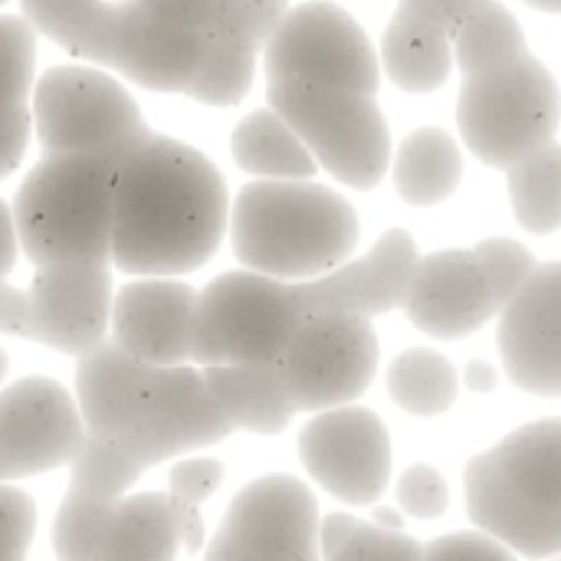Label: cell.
I'll return each instance as SVG.
<instances>
[{
  "label": "cell",
  "mask_w": 561,
  "mask_h": 561,
  "mask_svg": "<svg viewBox=\"0 0 561 561\" xmlns=\"http://www.w3.org/2000/svg\"><path fill=\"white\" fill-rule=\"evenodd\" d=\"M319 552L332 561H417L424 549L401 529L332 513L319 526Z\"/></svg>",
  "instance_id": "cell-30"
},
{
  "label": "cell",
  "mask_w": 561,
  "mask_h": 561,
  "mask_svg": "<svg viewBox=\"0 0 561 561\" xmlns=\"http://www.w3.org/2000/svg\"><path fill=\"white\" fill-rule=\"evenodd\" d=\"M302 319L296 279L243 266L220 273L197 293L194 365H273Z\"/></svg>",
  "instance_id": "cell-8"
},
{
  "label": "cell",
  "mask_w": 561,
  "mask_h": 561,
  "mask_svg": "<svg viewBox=\"0 0 561 561\" xmlns=\"http://www.w3.org/2000/svg\"><path fill=\"white\" fill-rule=\"evenodd\" d=\"M7 3H10V0H0V10H3V7H7Z\"/></svg>",
  "instance_id": "cell-44"
},
{
  "label": "cell",
  "mask_w": 561,
  "mask_h": 561,
  "mask_svg": "<svg viewBox=\"0 0 561 561\" xmlns=\"http://www.w3.org/2000/svg\"><path fill=\"white\" fill-rule=\"evenodd\" d=\"M85 437L76 398L46 375L0 385V483L66 470Z\"/></svg>",
  "instance_id": "cell-14"
},
{
  "label": "cell",
  "mask_w": 561,
  "mask_h": 561,
  "mask_svg": "<svg viewBox=\"0 0 561 561\" xmlns=\"http://www.w3.org/2000/svg\"><path fill=\"white\" fill-rule=\"evenodd\" d=\"M401 306L408 319L434 339H463L500 316L496 293L473 247L421 256Z\"/></svg>",
  "instance_id": "cell-18"
},
{
  "label": "cell",
  "mask_w": 561,
  "mask_h": 561,
  "mask_svg": "<svg viewBox=\"0 0 561 561\" xmlns=\"http://www.w3.org/2000/svg\"><path fill=\"white\" fill-rule=\"evenodd\" d=\"M230 151L237 168L253 178H312L319 171L296 128L270 105L237 122Z\"/></svg>",
  "instance_id": "cell-26"
},
{
  "label": "cell",
  "mask_w": 561,
  "mask_h": 561,
  "mask_svg": "<svg viewBox=\"0 0 561 561\" xmlns=\"http://www.w3.org/2000/svg\"><path fill=\"white\" fill-rule=\"evenodd\" d=\"M319 503L289 473H266L247 483L227 506L207 556L214 561H316Z\"/></svg>",
  "instance_id": "cell-12"
},
{
  "label": "cell",
  "mask_w": 561,
  "mask_h": 561,
  "mask_svg": "<svg viewBox=\"0 0 561 561\" xmlns=\"http://www.w3.org/2000/svg\"><path fill=\"white\" fill-rule=\"evenodd\" d=\"M391 171L404 204L434 207L460 187L463 154L444 128H417L401 141Z\"/></svg>",
  "instance_id": "cell-25"
},
{
  "label": "cell",
  "mask_w": 561,
  "mask_h": 561,
  "mask_svg": "<svg viewBox=\"0 0 561 561\" xmlns=\"http://www.w3.org/2000/svg\"><path fill=\"white\" fill-rule=\"evenodd\" d=\"M263 72L270 79L342 85L378 92L381 59L362 23L332 0L286 7L263 46Z\"/></svg>",
  "instance_id": "cell-10"
},
{
  "label": "cell",
  "mask_w": 561,
  "mask_h": 561,
  "mask_svg": "<svg viewBox=\"0 0 561 561\" xmlns=\"http://www.w3.org/2000/svg\"><path fill=\"white\" fill-rule=\"evenodd\" d=\"M112 506L115 500H95L66 490L53 516V533H49L53 556L62 561H99Z\"/></svg>",
  "instance_id": "cell-32"
},
{
  "label": "cell",
  "mask_w": 561,
  "mask_h": 561,
  "mask_svg": "<svg viewBox=\"0 0 561 561\" xmlns=\"http://www.w3.org/2000/svg\"><path fill=\"white\" fill-rule=\"evenodd\" d=\"M36 36L23 13H0V181L20 168L33 135Z\"/></svg>",
  "instance_id": "cell-23"
},
{
  "label": "cell",
  "mask_w": 561,
  "mask_h": 561,
  "mask_svg": "<svg viewBox=\"0 0 561 561\" xmlns=\"http://www.w3.org/2000/svg\"><path fill=\"white\" fill-rule=\"evenodd\" d=\"M526 3L536 10H546V13H561V0H526Z\"/></svg>",
  "instance_id": "cell-41"
},
{
  "label": "cell",
  "mask_w": 561,
  "mask_h": 561,
  "mask_svg": "<svg viewBox=\"0 0 561 561\" xmlns=\"http://www.w3.org/2000/svg\"><path fill=\"white\" fill-rule=\"evenodd\" d=\"M463 385H467L470 391H477V394H486V391H496L500 375H496V368L486 365V362H470V365L463 368Z\"/></svg>",
  "instance_id": "cell-39"
},
{
  "label": "cell",
  "mask_w": 561,
  "mask_h": 561,
  "mask_svg": "<svg viewBox=\"0 0 561 561\" xmlns=\"http://www.w3.org/2000/svg\"><path fill=\"white\" fill-rule=\"evenodd\" d=\"M66 470H69V490L95 500H118L131 493V486L148 473V467L138 463L122 444L92 434L82 437Z\"/></svg>",
  "instance_id": "cell-31"
},
{
  "label": "cell",
  "mask_w": 561,
  "mask_h": 561,
  "mask_svg": "<svg viewBox=\"0 0 561 561\" xmlns=\"http://www.w3.org/2000/svg\"><path fill=\"white\" fill-rule=\"evenodd\" d=\"M470 519L526 559L561 556V417L533 421L463 470Z\"/></svg>",
  "instance_id": "cell-3"
},
{
  "label": "cell",
  "mask_w": 561,
  "mask_h": 561,
  "mask_svg": "<svg viewBox=\"0 0 561 561\" xmlns=\"http://www.w3.org/2000/svg\"><path fill=\"white\" fill-rule=\"evenodd\" d=\"M197 289L184 276H131L112 296L108 339L148 365L194 362Z\"/></svg>",
  "instance_id": "cell-17"
},
{
  "label": "cell",
  "mask_w": 561,
  "mask_h": 561,
  "mask_svg": "<svg viewBox=\"0 0 561 561\" xmlns=\"http://www.w3.org/2000/svg\"><path fill=\"white\" fill-rule=\"evenodd\" d=\"M230 243L243 270L309 279L345 263L358 240L355 207L312 178H256L230 201Z\"/></svg>",
  "instance_id": "cell-2"
},
{
  "label": "cell",
  "mask_w": 561,
  "mask_h": 561,
  "mask_svg": "<svg viewBox=\"0 0 561 561\" xmlns=\"http://www.w3.org/2000/svg\"><path fill=\"white\" fill-rule=\"evenodd\" d=\"M112 181L115 158L43 154L10 204L20 253L33 266H112Z\"/></svg>",
  "instance_id": "cell-4"
},
{
  "label": "cell",
  "mask_w": 561,
  "mask_h": 561,
  "mask_svg": "<svg viewBox=\"0 0 561 561\" xmlns=\"http://www.w3.org/2000/svg\"><path fill=\"white\" fill-rule=\"evenodd\" d=\"M26 286H0V335H13L49 352L79 358L108 339L112 266L59 263L33 266Z\"/></svg>",
  "instance_id": "cell-9"
},
{
  "label": "cell",
  "mask_w": 561,
  "mask_h": 561,
  "mask_svg": "<svg viewBox=\"0 0 561 561\" xmlns=\"http://www.w3.org/2000/svg\"><path fill=\"white\" fill-rule=\"evenodd\" d=\"M513 552L493 539L490 533H450V536H440L434 539L427 549H424V559L437 561H503L510 559Z\"/></svg>",
  "instance_id": "cell-37"
},
{
  "label": "cell",
  "mask_w": 561,
  "mask_h": 561,
  "mask_svg": "<svg viewBox=\"0 0 561 561\" xmlns=\"http://www.w3.org/2000/svg\"><path fill=\"white\" fill-rule=\"evenodd\" d=\"M483 0H398L381 39V66L404 92H434L450 79L454 39Z\"/></svg>",
  "instance_id": "cell-20"
},
{
  "label": "cell",
  "mask_w": 561,
  "mask_h": 561,
  "mask_svg": "<svg viewBox=\"0 0 561 561\" xmlns=\"http://www.w3.org/2000/svg\"><path fill=\"white\" fill-rule=\"evenodd\" d=\"M270 3H283V7H289V0H270Z\"/></svg>",
  "instance_id": "cell-43"
},
{
  "label": "cell",
  "mask_w": 561,
  "mask_h": 561,
  "mask_svg": "<svg viewBox=\"0 0 561 561\" xmlns=\"http://www.w3.org/2000/svg\"><path fill=\"white\" fill-rule=\"evenodd\" d=\"M421 253L408 230H388L365 256L345 260L329 273L296 279L306 316L319 312H355V316H388L404 302L408 279Z\"/></svg>",
  "instance_id": "cell-19"
},
{
  "label": "cell",
  "mask_w": 561,
  "mask_h": 561,
  "mask_svg": "<svg viewBox=\"0 0 561 561\" xmlns=\"http://www.w3.org/2000/svg\"><path fill=\"white\" fill-rule=\"evenodd\" d=\"M306 473L345 506H375L391 483V437L385 421L358 404L316 411L299 434Z\"/></svg>",
  "instance_id": "cell-13"
},
{
  "label": "cell",
  "mask_w": 561,
  "mask_h": 561,
  "mask_svg": "<svg viewBox=\"0 0 561 561\" xmlns=\"http://www.w3.org/2000/svg\"><path fill=\"white\" fill-rule=\"evenodd\" d=\"M233 434V424L224 417L214 401L204 368L187 365H161L154 378V391L138 427L115 440L148 470L168 463L174 457H187L207 450Z\"/></svg>",
  "instance_id": "cell-15"
},
{
  "label": "cell",
  "mask_w": 561,
  "mask_h": 561,
  "mask_svg": "<svg viewBox=\"0 0 561 561\" xmlns=\"http://www.w3.org/2000/svg\"><path fill=\"white\" fill-rule=\"evenodd\" d=\"M161 365L128 355L118 342L105 339L76 358L72 398L85 434L102 440L128 437L148 411Z\"/></svg>",
  "instance_id": "cell-21"
},
{
  "label": "cell",
  "mask_w": 561,
  "mask_h": 561,
  "mask_svg": "<svg viewBox=\"0 0 561 561\" xmlns=\"http://www.w3.org/2000/svg\"><path fill=\"white\" fill-rule=\"evenodd\" d=\"M457 125L467 148L510 168L523 154L552 141L561 122V89L552 69L529 46L460 72Z\"/></svg>",
  "instance_id": "cell-5"
},
{
  "label": "cell",
  "mask_w": 561,
  "mask_h": 561,
  "mask_svg": "<svg viewBox=\"0 0 561 561\" xmlns=\"http://www.w3.org/2000/svg\"><path fill=\"white\" fill-rule=\"evenodd\" d=\"M296 411L355 404L378 371V335L368 316L319 312L299 322L276 358Z\"/></svg>",
  "instance_id": "cell-11"
},
{
  "label": "cell",
  "mask_w": 561,
  "mask_h": 561,
  "mask_svg": "<svg viewBox=\"0 0 561 561\" xmlns=\"http://www.w3.org/2000/svg\"><path fill=\"white\" fill-rule=\"evenodd\" d=\"M7 371H10V358H7V352L0 348V385H3V378H7Z\"/></svg>",
  "instance_id": "cell-42"
},
{
  "label": "cell",
  "mask_w": 561,
  "mask_h": 561,
  "mask_svg": "<svg viewBox=\"0 0 561 561\" xmlns=\"http://www.w3.org/2000/svg\"><path fill=\"white\" fill-rule=\"evenodd\" d=\"M227 227V181L194 145L151 131L115 161L112 266L118 273H194L214 260Z\"/></svg>",
  "instance_id": "cell-1"
},
{
  "label": "cell",
  "mask_w": 561,
  "mask_h": 561,
  "mask_svg": "<svg viewBox=\"0 0 561 561\" xmlns=\"http://www.w3.org/2000/svg\"><path fill=\"white\" fill-rule=\"evenodd\" d=\"M375 523H381V526H391V529H401V526H404V513H391V510H375Z\"/></svg>",
  "instance_id": "cell-40"
},
{
  "label": "cell",
  "mask_w": 561,
  "mask_h": 561,
  "mask_svg": "<svg viewBox=\"0 0 561 561\" xmlns=\"http://www.w3.org/2000/svg\"><path fill=\"white\" fill-rule=\"evenodd\" d=\"M500 358L516 388L561 398V260L536 263L500 309Z\"/></svg>",
  "instance_id": "cell-16"
},
{
  "label": "cell",
  "mask_w": 561,
  "mask_h": 561,
  "mask_svg": "<svg viewBox=\"0 0 561 561\" xmlns=\"http://www.w3.org/2000/svg\"><path fill=\"white\" fill-rule=\"evenodd\" d=\"M460 391L457 368L431 348L401 352L388 365V394L414 417H440L454 408Z\"/></svg>",
  "instance_id": "cell-28"
},
{
  "label": "cell",
  "mask_w": 561,
  "mask_h": 561,
  "mask_svg": "<svg viewBox=\"0 0 561 561\" xmlns=\"http://www.w3.org/2000/svg\"><path fill=\"white\" fill-rule=\"evenodd\" d=\"M398 506L411 519H440L450 506V486L440 470L414 463L398 480Z\"/></svg>",
  "instance_id": "cell-35"
},
{
  "label": "cell",
  "mask_w": 561,
  "mask_h": 561,
  "mask_svg": "<svg viewBox=\"0 0 561 561\" xmlns=\"http://www.w3.org/2000/svg\"><path fill=\"white\" fill-rule=\"evenodd\" d=\"M20 260V240H16V224H13V207L0 201V286L10 279Z\"/></svg>",
  "instance_id": "cell-38"
},
{
  "label": "cell",
  "mask_w": 561,
  "mask_h": 561,
  "mask_svg": "<svg viewBox=\"0 0 561 561\" xmlns=\"http://www.w3.org/2000/svg\"><path fill=\"white\" fill-rule=\"evenodd\" d=\"M266 102L312 151L316 164L355 191H371L391 168V128L371 92L270 79Z\"/></svg>",
  "instance_id": "cell-6"
},
{
  "label": "cell",
  "mask_w": 561,
  "mask_h": 561,
  "mask_svg": "<svg viewBox=\"0 0 561 561\" xmlns=\"http://www.w3.org/2000/svg\"><path fill=\"white\" fill-rule=\"evenodd\" d=\"M224 483V463L217 457H178L168 473V493L191 510H201Z\"/></svg>",
  "instance_id": "cell-36"
},
{
  "label": "cell",
  "mask_w": 561,
  "mask_h": 561,
  "mask_svg": "<svg viewBox=\"0 0 561 561\" xmlns=\"http://www.w3.org/2000/svg\"><path fill=\"white\" fill-rule=\"evenodd\" d=\"M510 201L529 233L561 230V145L552 138L510 168Z\"/></svg>",
  "instance_id": "cell-27"
},
{
  "label": "cell",
  "mask_w": 561,
  "mask_h": 561,
  "mask_svg": "<svg viewBox=\"0 0 561 561\" xmlns=\"http://www.w3.org/2000/svg\"><path fill=\"white\" fill-rule=\"evenodd\" d=\"M256 69H260V49L237 39L210 36L181 95L210 108H230L247 99V92L256 82Z\"/></svg>",
  "instance_id": "cell-29"
},
{
  "label": "cell",
  "mask_w": 561,
  "mask_h": 561,
  "mask_svg": "<svg viewBox=\"0 0 561 561\" xmlns=\"http://www.w3.org/2000/svg\"><path fill=\"white\" fill-rule=\"evenodd\" d=\"M207 388L233 431L273 437L299 414L286 381L273 365H204Z\"/></svg>",
  "instance_id": "cell-24"
},
{
  "label": "cell",
  "mask_w": 561,
  "mask_h": 561,
  "mask_svg": "<svg viewBox=\"0 0 561 561\" xmlns=\"http://www.w3.org/2000/svg\"><path fill=\"white\" fill-rule=\"evenodd\" d=\"M36 503L26 490L0 483V561H20L36 536Z\"/></svg>",
  "instance_id": "cell-34"
},
{
  "label": "cell",
  "mask_w": 561,
  "mask_h": 561,
  "mask_svg": "<svg viewBox=\"0 0 561 561\" xmlns=\"http://www.w3.org/2000/svg\"><path fill=\"white\" fill-rule=\"evenodd\" d=\"M201 536V510L171 493H125L112 506L99 561H171Z\"/></svg>",
  "instance_id": "cell-22"
},
{
  "label": "cell",
  "mask_w": 561,
  "mask_h": 561,
  "mask_svg": "<svg viewBox=\"0 0 561 561\" xmlns=\"http://www.w3.org/2000/svg\"><path fill=\"white\" fill-rule=\"evenodd\" d=\"M473 253H477L480 266L486 270V279H490V286H493V293H496L500 309L513 299V293H516V289L526 283V276L536 270V256H533L523 243H516V240H510V237L480 240V243L473 247Z\"/></svg>",
  "instance_id": "cell-33"
},
{
  "label": "cell",
  "mask_w": 561,
  "mask_h": 561,
  "mask_svg": "<svg viewBox=\"0 0 561 561\" xmlns=\"http://www.w3.org/2000/svg\"><path fill=\"white\" fill-rule=\"evenodd\" d=\"M33 135L43 154L122 158L151 135L131 92L95 62H62L36 76L30 95Z\"/></svg>",
  "instance_id": "cell-7"
}]
</instances>
